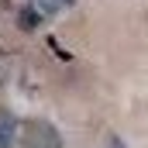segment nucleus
<instances>
[{"label": "nucleus", "mask_w": 148, "mask_h": 148, "mask_svg": "<svg viewBox=\"0 0 148 148\" xmlns=\"http://www.w3.org/2000/svg\"><path fill=\"white\" fill-rule=\"evenodd\" d=\"M21 145L24 148H62V134L48 121H24L21 124Z\"/></svg>", "instance_id": "1"}, {"label": "nucleus", "mask_w": 148, "mask_h": 148, "mask_svg": "<svg viewBox=\"0 0 148 148\" xmlns=\"http://www.w3.org/2000/svg\"><path fill=\"white\" fill-rule=\"evenodd\" d=\"M21 141V124L10 110H0V148H14Z\"/></svg>", "instance_id": "2"}, {"label": "nucleus", "mask_w": 148, "mask_h": 148, "mask_svg": "<svg viewBox=\"0 0 148 148\" xmlns=\"http://www.w3.org/2000/svg\"><path fill=\"white\" fill-rule=\"evenodd\" d=\"M31 3V10H38V14H59L62 7H69L73 0H28Z\"/></svg>", "instance_id": "3"}, {"label": "nucleus", "mask_w": 148, "mask_h": 148, "mask_svg": "<svg viewBox=\"0 0 148 148\" xmlns=\"http://www.w3.org/2000/svg\"><path fill=\"white\" fill-rule=\"evenodd\" d=\"M110 148H127V145H124V141H121V138L114 134V138H110Z\"/></svg>", "instance_id": "4"}]
</instances>
